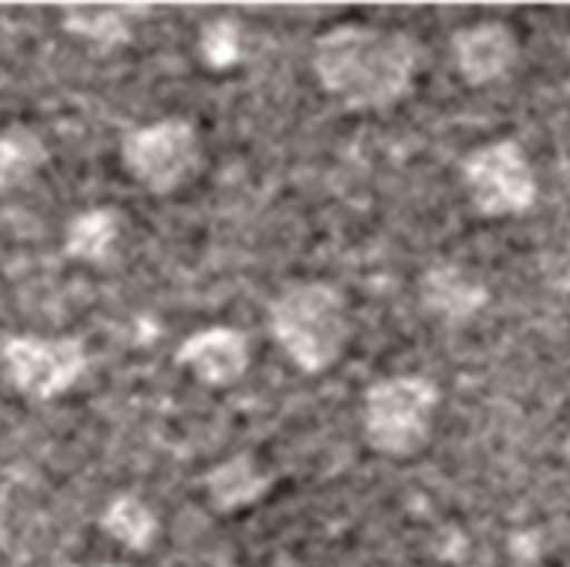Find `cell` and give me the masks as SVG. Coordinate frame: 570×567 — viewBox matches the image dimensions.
Segmentation results:
<instances>
[{
    "label": "cell",
    "instance_id": "obj_1",
    "mask_svg": "<svg viewBox=\"0 0 570 567\" xmlns=\"http://www.w3.org/2000/svg\"><path fill=\"white\" fill-rule=\"evenodd\" d=\"M313 71L346 111H390L416 85L420 48L406 31L346 21L316 38Z\"/></svg>",
    "mask_w": 570,
    "mask_h": 567
},
{
    "label": "cell",
    "instance_id": "obj_2",
    "mask_svg": "<svg viewBox=\"0 0 570 567\" xmlns=\"http://www.w3.org/2000/svg\"><path fill=\"white\" fill-rule=\"evenodd\" d=\"M268 333L303 373H330L353 343L346 296L323 278L293 282L268 303Z\"/></svg>",
    "mask_w": 570,
    "mask_h": 567
},
{
    "label": "cell",
    "instance_id": "obj_3",
    "mask_svg": "<svg viewBox=\"0 0 570 567\" xmlns=\"http://www.w3.org/2000/svg\"><path fill=\"white\" fill-rule=\"evenodd\" d=\"M440 390L433 380L400 373L376 380L363 397V437L383 457H413L433 437Z\"/></svg>",
    "mask_w": 570,
    "mask_h": 567
},
{
    "label": "cell",
    "instance_id": "obj_4",
    "mask_svg": "<svg viewBox=\"0 0 570 567\" xmlns=\"http://www.w3.org/2000/svg\"><path fill=\"white\" fill-rule=\"evenodd\" d=\"M4 383L31 403H51L88 373V350L78 336H8L0 343Z\"/></svg>",
    "mask_w": 570,
    "mask_h": 567
},
{
    "label": "cell",
    "instance_id": "obj_5",
    "mask_svg": "<svg viewBox=\"0 0 570 567\" xmlns=\"http://www.w3.org/2000/svg\"><path fill=\"white\" fill-rule=\"evenodd\" d=\"M125 172L151 195H175L202 165L198 128L188 118H161L121 138Z\"/></svg>",
    "mask_w": 570,
    "mask_h": 567
},
{
    "label": "cell",
    "instance_id": "obj_6",
    "mask_svg": "<svg viewBox=\"0 0 570 567\" xmlns=\"http://www.w3.org/2000/svg\"><path fill=\"white\" fill-rule=\"evenodd\" d=\"M460 182L483 218H513L537 205V175L513 138L473 148L460 165Z\"/></svg>",
    "mask_w": 570,
    "mask_h": 567
},
{
    "label": "cell",
    "instance_id": "obj_7",
    "mask_svg": "<svg viewBox=\"0 0 570 567\" xmlns=\"http://www.w3.org/2000/svg\"><path fill=\"white\" fill-rule=\"evenodd\" d=\"M175 363L202 387L225 390L235 387L248 370V340L232 326H205L175 350Z\"/></svg>",
    "mask_w": 570,
    "mask_h": 567
},
{
    "label": "cell",
    "instance_id": "obj_8",
    "mask_svg": "<svg viewBox=\"0 0 570 567\" xmlns=\"http://www.w3.org/2000/svg\"><path fill=\"white\" fill-rule=\"evenodd\" d=\"M487 303H490L487 282L470 265L436 262L420 275V306L446 326L470 323L487 310Z\"/></svg>",
    "mask_w": 570,
    "mask_h": 567
},
{
    "label": "cell",
    "instance_id": "obj_9",
    "mask_svg": "<svg viewBox=\"0 0 570 567\" xmlns=\"http://www.w3.org/2000/svg\"><path fill=\"white\" fill-rule=\"evenodd\" d=\"M520 45L503 21H476L453 35V68L463 85L487 88L517 65Z\"/></svg>",
    "mask_w": 570,
    "mask_h": 567
},
{
    "label": "cell",
    "instance_id": "obj_10",
    "mask_svg": "<svg viewBox=\"0 0 570 567\" xmlns=\"http://www.w3.org/2000/svg\"><path fill=\"white\" fill-rule=\"evenodd\" d=\"M148 8L141 4H128V8H118V4H65L61 8V28L71 35V38H81L101 51L108 48H121L131 41V21L135 18H145Z\"/></svg>",
    "mask_w": 570,
    "mask_h": 567
},
{
    "label": "cell",
    "instance_id": "obj_11",
    "mask_svg": "<svg viewBox=\"0 0 570 567\" xmlns=\"http://www.w3.org/2000/svg\"><path fill=\"white\" fill-rule=\"evenodd\" d=\"M272 477H265L258 467H255V457L252 453H235L222 463H215L208 473H205V493H208V504L222 514H232V510H242V507H252L255 500L265 497Z\"/></svg>",
    "mask_w": 570,
    "mask_h": 567
},
{
    "label": "cell",
    "instance_id": "obj_12",
    "mask_svg": "<svg viewBox=\"0 0 570 567\" xmlns=\"http://www.w3.org/2000/svg\"><path fill=\"white\" fill-rule=\"evenodd\" d=\"M121 235V212L115 208H88L75 215L65 228V255L85 265H101L111 258Z\"/></svg>",
    "mask_w": 570,
    "mask_h": 567
},
{
    "label": "cell",
    "instance_id": "obj_13",
    "mask_svg": "<svg viewBox=\"0 0 570 567\" xmlns=\"http://www.w3.org/2000/svg\"><path fill=\"white\" fill-rule=\"evenodd\" d=\"M48 158H51L48 145L35 128L28 125L0 128V198L28 185L48 165Z\"/></svg>",
    "mask_w": 570,
    "mask_h": 567
},
{
    "label": "cell",
    "instance_id": "obj_14",
    "mask_svg": "<svg viewBox=\"0 0 570 567\" xmlns=\"http://www.w3.org/2000/svg\"><path fill=\"white\" fill-rule=\"evenodd\" d=\"M101 530L121 547L141 554L158 537V517L138 493H118L101 514Z\"/></svg>",
    "mask_w": 570,
    "mask_h": 567
},
{
    "label": "cell",
    "instance_id": "obj_15",
    "mask_svg": "<svg viewBox=\"0 0 570 567\" xmlns=\"http://www.w3.org/2000/svg\"><path fill=\"white\" fill-rule=\"evenodd\" d=\"M198 55L212 71H228L242 61V25L235 18H215L202 28Z\"/></svg>",
    "mask_w": 570,
    "mask_h": 567
},
{
    "label": "cell",
    "instance_id": "obj_16",
    "mask_svg": "<svg viewBox=\"0 0 570 567\" xmlns=\"http://www.w3.org/2000/svg\"><path fill=\"white\" fill-rule=\"evenodd\" d=\"M101 567H128V564H101Z\"/></svg>",
    "mask_w": 570,
    "mask_h": 567
},
{
    "label": "cell",
    "instance_id": "obj_17",
    "mask_svg": "<svg viewBox=\"0 0 570 567\" xmlns=\"http://www.w3.org/2000/svg\"><path fill=\"white\" fill-rule=\"evenodd\" d=\"M567 453H570V437H567Z\"/></svg>",
    "mask_w": 570,
    "mask_h": 567
}]
</instances>
